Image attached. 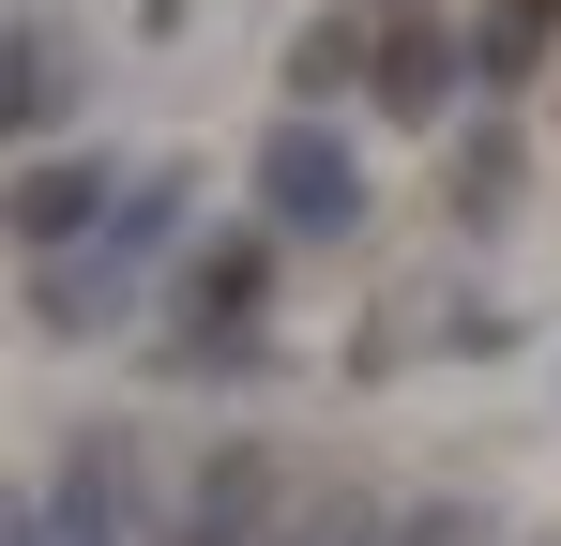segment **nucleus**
<instances>
[{
    "mask_svg": "<svg viewBox=\"0 0 561 546\" xmlns=\"http://www.w3.org/2000/svg\"><path fill=\"white\" fill-rule=\"evenodd\" d=\"M350 61H365V46H350V15H319V31H304V61H288V77H304V91H334V77H350Z\"/></svg>",
    "mask_w": 561,
    "mask_h": 546,
    "instance_id": "obj_1",
    "label": "nucleus"
}]
</instances>
